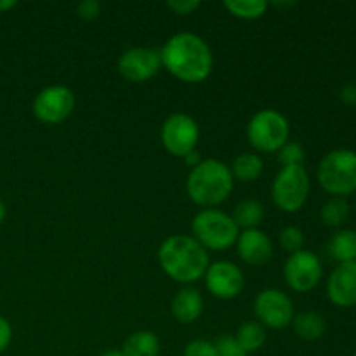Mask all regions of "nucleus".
I'll list each match as a JSON object with an SVG mask.
<instances>
[{
	"label": "nucleus",
	"instance_id": "1",
	"mask_svg": "<svg viewBox=\"0 0 356 356\" xmlns=\"http://www.w3.org/2000/svg\"><path fill=\"white\" fill-rule=\"evenodd\" d=\"M162 66L184 83H200L214 68V56L207 42L197 33L181 31L172 35L160 49Z\"/></svg>",
	"mask_w": 356,
	"mask_h": 356
},
{
	"label": "nucleus",
	"instance_id": "2",
	"mask_svg": "<svg viewBox=\"0 0 356 356\" xmlns=\"http://www.w3.org/2000/svg\"><path fill=\"white\" fill-rule=\"evenodd\" d=\"M159 264L163 273L174 282L191 285L204 278L209 264V254L191 235H170L159 247Z\"/></svg>",
	"mask_w": 356,
	"mask_h": 356
},
{
	"label": "nucleus",
	"instance_id": "3",
	"mask_svg": "<svg viewBox=\"0 0 356 356\" xmlns=\"http://www.w3.org/2000/svg\"><path fill=\"white\" fill-rule=\"evenodd\" d=\"M235 179L229 165L216 159H205L190 170L186 177V193L195 205L216 209L232 195Z\"/></svg>",
	"mask_w": 356,
	"mask_h": 356
},
{
	"label": "nucleus",
	"instance_id": "4",
	"mask_svg": "<svg viewBox=\"0 0 356 356\" xmlns=\"http://www.w3.org/2000/svg\"><path fill=\"white\" fill-rule=\"evenodd\" d=\"M316 179L332 197L346 198L356 191V152L353 149H332L318 163Z\"/></svg>",
	"mask_w": 356,
	"mask_h": 356
},
{
	"label": "nucleus",
	"instance_id": "5",
	"mask_svg": "<svg viewBox=\"0 0 356 356\" xmlns=\"http://www.w3.org/2000/svg\"><path fill=\"white\" fill-rule=\"evenodd\" d=\"M193 238L205 250H228L238 240L240 229L233 218L219 209H204L191 221Z\"/></svg>",
	"mask_w": 356,
	"mask_h": 356
},
{
	"label": "nucleus",
	"instance_id": "6",
	"mask_svg": "<svg viewBox=\"0 0 356 356\" xmlns=\"http://www.w3.org/2000/svg\"><path fill=\"white\" fill-rule=\"evenodd\" d=\"M291 138L287 117L277 110H261L247 125V139L257 153H277Z\"/></svg>",
	"mask_w": 356,
	"mask_h": 356
},
{
	"label": "nucleus",
	"instance_id": "7",
	"mask_svg": "<svg viewBox=\"0 0 356 356\" xmlns=\"http://www.w3.org/2000/svg\"><path fill=\"white\" fill-rule=\"evenodd\" d=\"M309 176L302 165L282 167L271 183L273 204L285 214H296L309 198Z\"/></svg>",
	"mask_w": 356,
	"mask_h": 356
},
{
	"label": "nucleus",
	"instance_id": "8",
	"mask_svg": "<svg viewBox=\"0 0 356 356\" xmlns=\"http://www.w3.org/2000/svg\"><path fill=\"white\" fill-rule=\"evenodd\" d=\"M160 139L163 148L172 156L184 159L195 152L200 139V127L197 120L188 113H172L163 120L160 129Z\"/></svg>",
	"mask_w": 356,
	"mask_h": 356
},
{
	"label": "nucleus",
	"instance_id": "9",
	"mask_svg": "<svg viewBox=\"0 0 356 356\" xmlns=\"http://www.w3.org/2000/svg\"><path fill=\"white\" fill-rule=\"evenodd\" d=\"M254 315L264 329L282 330L294 320V305L280 289H264L254 299Z\"/></svg>",
	"mask_w": 356,
	"mask_h": 356
},
{
	"label": "nucleus",
	"instance_id": "10",
	"mask_svg": "<svg viewBox=\"0 0 356 356\" xmlns=\"http://www.w3.org/2000/svg\"><path fill=\"white\" fill-rule=\"evenodd\" d=\"M75 110V94L65 86H49L35 96L31 111L42 124L58 125L72 117Z\"/></svg>",
	"mask_w": 356,
	"mask_h": 356
},
{
	"label": "nucleus",
	"instance_id": "11",
	"mask_svg": "<svg viewBox=\"0 0 356 356\" xmlns=\"http://www.w3.org/2000/svg\"><path fill=\"white\" fill-rule=\"evenodd\" d=\"M323 268L318 256L309 250H299L291 254L284 264L285 284L294 292H309L320 284Z\"/></svg>",
	"mask_w": 356,
	"mask_h": 356
},
{
	"label": "nucleus",
	"instance_id": "12",
	"mask_svg": "<svg viewBox=\"0 0 356 356\" xmlns=\"http://www.w3.org/2000/svg\"><path fill=\"white\" fill-rule=\"evenodd\" d=\"M205 287L214 298L229 301L242 294L245 287V277L243 271L232 261H216L209 264L204 275Z\"/></svg>",
	"mask_w": 356,
	"mask_h": 356
},
{
	"label": "nucleus",
	"instance_id": "13",
	"mask_svg": "<svg viewBox=\"0 0 356 356\" xmlns=\"http://www.w3.org/2000/svg\"><path fill=\"white\" fill-rule=\"evenodd\" d=\"M118 73L127 82L143 83L153 79L162 70L160 51L149 47H132L127 49L118 58Z\"/></svg>",
	"mask_w": 356,
	"mask_h": 356
},
{
	"label": "nucleus",
	"instance_id": "14",
	"mask_svg": "<svg viewBox=\"0 0 356 356\" xmlns=\"http://www.w3.org/2000/svg\"><path fill=\"white\" fill-rule=\"evenodd\" d=\"M327 298L337 308L356 306V261L334 268L327 280Z\"/></svg>",
	"mask_w": 356,
	"mask_h": 356
},
{
	"label": "nucleus",
	"instance_id": "15",
	"mask_svg": "<svg viewBox=\"0 0 356 356\" xmlns=\"http://www.w3.org/2000/svg\"><path fill=\"white\" fill-rule=\"evenodd\" d=\"M240 259L249 266H264L273 257V242L263 229H243L236 240Z\"/></svg>",
	"mask_w": 356,
	"mask_h": 356
},
{
	"label": "nucleus",
	"instance_id": "16",
	"mask_svg": "<svg viewBox=\"0 0 356 356\" xmlns=\"http://www.w3.org/2000/svg\"><path fill=\"white\" fill-rule=\"evenodd\" d=\"M170 313H172V318L181 325L195 323L204 313V298L197 289L186 285L172 298Z\"/></svg>",
	"mask_w": 356,
	"mask_h": 356
},
{
	"label": "nucleus",
	"instance_id": "17",
	"mask_svg": "<svg viewBox=\"0 0 356 356\" xmlns=\"http://www.w3.org/2000/svg\"><path fill=\"white\" fill-rule=\"evenodd\" d=\"M124 356H159L160 339L152 330H136L122 346Z\"/></svg>",
	"mask_w": 356,
	"mask_h": 356
},
{
	"label": "nucleus",
	"instance_id": "18",
	"mask_svg": "<svg viewBox=\"0 0 356 356\" xmlns=\"http://www.w3.org/2000/svg\"><path fill=\"white\" fill-rule=\"evenodd\" d=\"M291 325L296 336L302 341H308V343L318 341L327 329L325 318L316 312H302L299 315H294Z\"/></svg>",
	"mask_w": 356,
	"mask_h": 356
},
{
	"label": "nucleus",
	"instance_id": "19",
	"mask_svg": "<svg viewBox=\"0 0 356 356\" xmlns=\"http://www.w3.org/2000/svg\"><path fill=\"white\" fill-rule=\"evenodd\" d=\"M264 169V162L261 159V155L252 152H243L233 160V163L229 165L232 170V176L235 181L240 183H254L261 177Z\"/></svg>",
	"mask_w": 356,
	"mask_h": 356
},
{
	"label": "nucleus",
	"instance_id": "20",
	"mask_svg": "<svg viewBox=\"0 0 356 356\" xmlns=\"http://www.w3.org/2000/svg\"><path fill=\"white\" fill-rule=\"evenodd\" d=\"M329 256L336 261L337 264L351 263L356 261V232L353 229H339L329 240Z\"/></svg>",
	"mask_w": 356,
	"mask_h": 356
},
{
	"label": "nucleus",
	"instance_id": "21",
	"mask_svg": "<svg viewBox=\"0 0 356 356\" xmlns=\"http://www.w3.org/2000/svg\"><path fill=\"white\" fill-rule=\"evenodd\" d=\"M233 221L238 226L240 232L243 229H256L264 219V205L254 198H245L238 202L233 211Z\"/></svg>",
	"mask_w": 356,
	"mask_h": 356
},
{
	"label": "nucleus",
	"instance_id": "22",
	"mask_svg": "<svg viewBox=\"0 0 356 356\" xmlns=\"http://www.w3.org/2000/svg\"><path fill=\"white\" fill-rule=\"evenodd\" d=\"M235 339L247 355L254 353V351L261 350L266 343V329L256 320H249L238 327Z\"/></svg>",
	"mask_w": 356,
	"mask_h": 356
},
{
	"label": "nucleus",
	"instance_id": "23",
	"mask_svg": "<svg viewBox=\"0 0 356 356\" xmlns=\"http://www.w3.org/2000/svg\"><path fill=\"white\" fill-rule=\"evenodd\" d=\"M225 7L233 17H238V19L243 21H254L266 14L270 3L266 0H226Z\"/></svg>",
	"mask_w": 356,
	"mask_h": 356
},
{
	"label": "nucleus",
	"instance_id": "24",
	"mask_svg": "<svg viewBox=\"0 0 356 356\" xmlns=\"http://www.w3.org/2000/svg\"><path fill=\"white\" fill-rule=\"evenodd\" d=\"M348 218H350V204L346 198L332 197L322 205V211H320V219L323 225L330 228H341L348 221Z\"/></svg>",
	"mask_w": 356,
	"mask_h": 356
},
{
	"label": "nucleus",
	"instance_id": "25",
	"mask_svg": "<svg viewBox=\"0 0 356 356\" xmlns=\"http://www.w3.org/2000/svg\"><path fill=\"white\" fill-rule=\"evenodd\" d=\"M278 242H280L282 249L291 256V254H296L305 249V233L298 226H285L280 232V235H278Z\"/></svg>",
	"mask_w": 356,
	"mask_h": 356
},
{
	"label": "nucleus",
	"instance_id": "26",
	"mask_svg": "<svg viewBox=\"0 0 356 356\" xmlns=\"http://www.w3.org/2000/svg\"><path fill=\"white\" fill-rule=\"evenodd\" d=\"M278 162L282 167H294V165H302L306 159L305 148H302L299 143H285L280 149H278Z\"/></svg>",
	"mask_w": 356,
	"mask_h": 356
},
{
	"label": "nucleus",
	"instance_id": "27",
	"mask_svg": "<svg viewBox=\"0 0 356 356\" xmlns=\"http://www.w3.org/2000/svg\"><path fill=\"white\" fill-rule=\"evenodd\" d=\"M212 343H214L218 356H247L242 346L236 343L235 336H232V334H222V336L216 337Z\"/></svg>",
	"mask_w": 356,
	"mask_h": 356
},
{
	"label": "nucleus",
	"instance_id": "28",
	"mask_svg": "<svg viewBox=\"0 0 356 356\" xmlns=\"http://www.w3.org/2000/svg\"><path fill=\"white\" fill-rule=\"evenodd\" d=\"M183 356H218L212 341L193 339L184 346Z\"/></svg>",
	"mask_w": 356,
	"mask_h": 356
},
{
	"label": "nucleus",
	"instance_id": "29",
	"mask_svg": "<svg viewBox=\"0 0 356 356\" xmlns=\"http://www.w3.org/2000/svg\"><path fill=\"white\" fill-rule=\"evenodd\" d=\"M200 6L202 3L198 2V0H169V2H167V7H169L174 14H177V16H190V14H193Z\"/></svg>",
	"mask_w": 356,
	"mask_h": 356
},
{
	"label": "nucleus",
	"instance_id": "30",
	"mask_svg": "<svg viewBox=\"0 0 356 356\" xmlns=\"http://www.w3.org/2000/svg\"><path fill=\"white\" fill-rule=\"evenodd\" d=\"M76 14L80 19L92 21L101 14V3L97 0H83L76 6Z\"/></svg>",
	"mask_w": 356,
	"mask_h": 356
},
{
	"label": "nucleus",
	"instance_id": "31",
	"mask_svg": "<svg viewBox=\"0 0 356 356\" xmlns=\"http://www.w3.org/2000/svg\"><path fill=\"white\" fill-rule=\"evenodd\" d=\"M10 341H13V327H10L9 320L0 316V355L9 348Z\"/></svg>",
	"mask_w": 356,
	"mask_h": 356
},
{
	"label": "nucleus",
	"instance_id": "32",
	"mask_svg": "<svg viewBox=\"0 0 356 356\" xmlns=\"http://www.w3.org/2000/svg\"><path fill=\"white\" fill-rule=\"evenodd\" d=\"M339 97L344 104H348V106H356V86L355 83H348V86H344L343 89H341Z\"/></svg>",
	"mask_w": 356,
	"mask_h": 356
},
{
	"label": "nucleus",
	"instance_id": "33",
	"mask_svg": "<svg viewBox=\"0 0 356 356\" xmlns=\"http://www.w3.org/2000/svg\"><path fill=\"white\" fill-rule=\"evenodd\" d=\"M183 160H184V163H186V165L190 167V169H193V167H197L198 163H200L202 160H204V159H202V155H200V153H198L197 149H195V152L188 153V155L184 156Z\"/></svg>",
	"mask_w": 356,
	"mask_h": 356
},
{
	"label": "nucleus",
	"instance_id": "34",
	"mask_svg": "<svg viewBox=\"0 0 356 356\" xmlns=\"http://www.w3.org/2000/svg\"><path fill=\"white\" fill-rule=\"evenodd\" d=\"M17 6L16 0H0V14L7 13V10L14 9Z\"/></svg>",
	"mask_w": 356,
	"mask_h": 356
},
{
	"label": "nucleus",
	"instance_id": "35",
	"mask_svg": "<svg viewBox=\"0 0 356 356\" xmlns=\"http://www.w3.org/2000/svg\"><path fill=\"white\" fill-rule=\"evenodd\" d=\"M6 216H7V207H6V204H3L2 198H0V225L6 221Z\"/></svg>",
	"mask_w": 356,
	"mask_h": 356
},
{
	"label": "nucleus",
	"instance_id": "36",
	"mask_svg": "<svg viewBox=\"0 0 356 356\" xmlns=\"http://www.w3.org/2000/svg\"><path fill=\"white\" fill-rule=\"evenodd\" d=\"M101 356H124V353H122V350H108Z\"/></svg>",
	"mask_w": 356,
	"mask_h": 356
},
{
	"label": "nucleus",
	"instance_id": "37",
	"mask_svg": "<svg viewBox=\"0 0 356 356\" xmlns=\"http://www.w3.org/2000/svg\"><path fill=\"white\" fill-rule=\"evenodd\" d=\"M275 6L277 7H292V6H296V2H275Z\"/></svg>",
	"mask_w": 356,
	"mask_h": 356
},
{
	"label": "nucleus",
	"instance_id": "38",
	"mask_svg": "<svg viewBox=\"0 0 356 356\" xmlns=\"http://www.w3.org/2000/svg\"><path fill=\"white\" fill-rule=\"evenodd\" d=\"M353 356H356V351H355V355H353Z\"/></svg>",
	"mask_w": 356,
	"mask_h": 356
}]
</instances>
